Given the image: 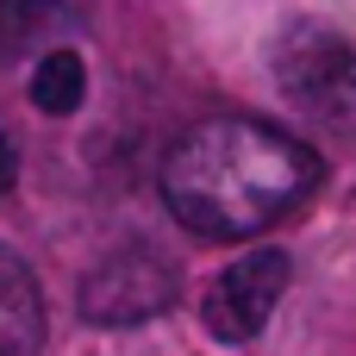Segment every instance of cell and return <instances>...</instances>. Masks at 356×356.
<instances>
[{"label":"cell","instance_id":"52a82bcc","mask_svg":"<svg viewBox=\"0 0 356 356\" xmlns=\"http://www.w3.org/2000/svg\"><path fill=\"white\" fill-rule=\"evenodd\" d=\"M13 175H19V156H13V144H6V131H0V200L13 194Z\"/></svg>","mask_w":356,"mask_h":356},{"label":"cell","instance_id":"5b68a950","mask_svg":"<svg viewBox=\"0 0 356 356\" xmlns=\"http://www.w3.org/2000/svg\"><path fill=\"white\" fill-rule=\"evenodd\" d=\"M44 338V300L38 275L0 244V356H31Z\"/></svg>","mask_w":356,"mask_h":356},{"label":"cell","instance_id":"3957f363","mask_svg":"<svg viewBox=\"0 0 356 356\" xmlns=\"http://www.w3.org/2000/svg\"><path fill=\"white\" fill-rule=\"evenodd\" d=\"M288 275H294L288 250H244L238 263H225V269L213 275L207 300H200L207 332H213L219 344H250V338L269 325L275 300L288 294Z\"/></svg>","mask_w":356,"mask_h":356},{"label":"cell","instance_id":"277c9868","mask_svg":"<svg viewBox=\"0 0 356 356\" xmlns=\"http://www.w3.org/2000/svg\"><path fill=\"white\" fill-rule=\"evenodd\" d=\"M175 300V275L150 250H113L81 275V319L94 325H138Z\"/></svg>","mask_w":356,"mask_h":356},{"label":"cell","instance_id":"7a4b0ae2","mask_svg":"<svg viewBox=\"0 0 356 356\" xmlns=\"http://www.w3.org/2000/svg\"><path fill=\"white\" fill-rule=\"evenodd\" d=\"M275 81L313 119H325L332 131L356 138V31L325 25V19L288 25L282 50H275Z\"/></svg>","mask_w":356,"mask_h":356},{"label":"cell","instance_id":"6da1fadb","mask_svg":"<svg viewBox=\"0 0 356 356\" xmlns=\"http://www.w3.org/2000/svg\"><path fill=\"white\" fill-rule=\"evenodd\" d=\"M319 188V156L269 119L225 113L175 138L163 163V200L194 238H263L300 213Z\"/></svg>","mask_w":356,"mask_h":356},{"label":"cell","instance_id":"8992f818","mask_svg":"<svg viewBox=\"0 0 356 356\" xmlns=\"http://www.w3.org/2000/svg\"><path fill=\"white\" fill-rule=\"evenodd\" d=\"M31 100H38V113H50V119H69V113L88 100V63H81L75 50H44L38 69H31Z\"/></svg>","mask_w":356,"mask_h":356}]
</instances>
